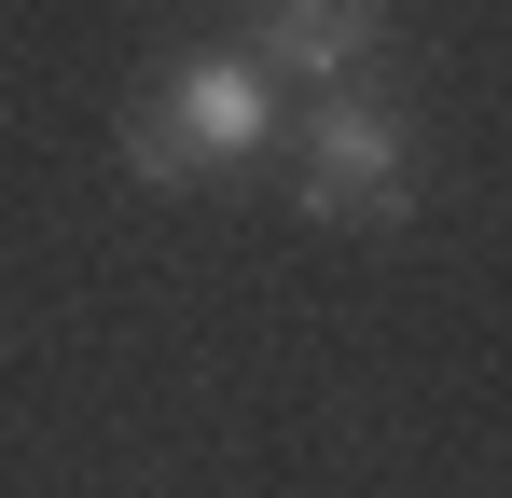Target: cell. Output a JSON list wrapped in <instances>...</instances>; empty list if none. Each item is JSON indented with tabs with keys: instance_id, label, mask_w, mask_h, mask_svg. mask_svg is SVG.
<instances>
[{
	"instance_id": "7a4b0ae2",
	"label": "cell",
	"mask_w": 512,
	"mask_h": 498,
	"mask_svg": "<svg viewBox=\"0 0 512 498\" xmlns=\"http://www.w3.org/2000/svg\"><path fill=\"white\" fill-rule=\"evenodd\" d=\"M277 153H291V194L346 222V236H402L429 208V125L388 97V83H319L291 125H277Z\"/></svg>"
},
{
	"instance_id": "3957f363",
	"label": "cell",
	"mask_w": 512,
	"mask_h": 498,
	"mask_svg": "<svg viewBox=\"0 0 512 498\" xmlns=\"http://www.w3.org/2000/svg\"><path fill=\"white\" fill-rule=\"evenodd\" d=\"M236 56L263 83H374L388 56V0H236Z\"/></svg>"
},
{
	"instance_id": "6da1fadb",
	"label": "cell",
	"mask_w": 512,
	"mask_h": 498,
	"mask_svg": "<svg viewBox=\"0 0 512 498\" xmlns=\"http://www.w3.org/2000/svg\"><path fill=\"white\" fill-rule=\"evenodd\" d=\"M277 125H291V83H263L236 42H180L167 70L125 97L111 153H125V180H153V194H222V180H250L277 153Z\"/></svg>"
}]
</instances>
